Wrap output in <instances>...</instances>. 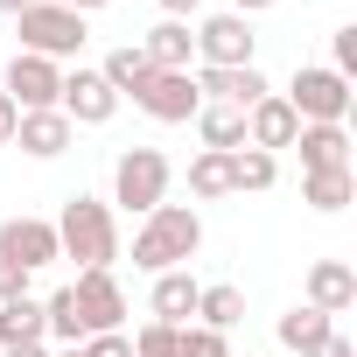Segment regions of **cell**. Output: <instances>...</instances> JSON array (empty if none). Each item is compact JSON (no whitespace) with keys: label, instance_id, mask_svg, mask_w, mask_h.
<instances>
[{"label":"cell","instance_id":"8","mask_svg":"<svg viewBox=\"0 0 357 357\" xmlns=\"http://www.w3.org/2000/svg\"><path fill=\"white\" fill-rule=\"evenodd\" d=\"M15 98V112H56V98H63V70L50 63V56H29V50H15V63H8V84H0Z\"/></svg>","mask_w":357,"mask_h":357},{"label":"cell","instance_id":"22","mask_svg":"<svg viewBox=\"0 0 357 357\" xmlns=\"http://www.w3.org/2000/svg\"><path fill=\"white\" fill-rule=\"evenodd\" d=\"M147 70H154V63H147V50H140V43H119V50H112V56L98 63V77H105V84H112L119 98H133V91L147 84Z\"/></svg>","mask_w":357,"mask_h":357},{"label":"cell","instance_id":"31","mask_svg":"<svg viewBox=\"0 0 357 357\" xmlns=\"http://www.w3.org/2000/svg\"><path fill=\"white\" fill-rule=\"evenodd\" d=\"M22 294H29V273L0 259V301H22Z\"/></svg>","mask_w":357,"mask_h":357},{"label":"cell","instance_id":"14","mask_svg":"<svg viewBox=\"0 0 357 357\" xmlns=\"http://www.w3.org/2000/svg\"><path fill=\"white\" fill-rule=\"evenodd\" d=\"M308 308H322V315L357 308V273H350L343 259H315V266H308Z\"/></svg>","mask_w":357,"mask_h":357},{"label":"cell","instance_id":"13","mask_svg":"<svg viewBox=\"0 0 357 357\" xmlns=\"http://www.w3.org/2000/svg\"><path fill=\"white\" fill-rule=\"evenodd\" d=\"M197 91H204V105H238V112H252L259 98H266V77H259V63H245V70H197Z\"/></svg>","mask_w":357,"mask_h":357},{"label":"cell","instance_id":"16","mask_svg":"<svg viewBox=\"0 0 357 357\" xmlns=\"http://www.w3.org/2000/svg\"><path fill=\"white\" fill-rule=\"evenodd\" d=\"M197 280H190V266H175V273H154V322H168V329H183L190 315H197Z\"/></svg>","mask_w":357,"mask_h":357},{"label":"cell","instance_id":"24","mask_svg":"<svg viewBox=\"0 0 357 357\" xmlns=\"http://www.w3.org/2000/svg\"><path fill=\"white\" fill-rule=\"evenodd\" d=\"M190 197H204V204H218V197H231V154H197L190 161Z\"/></svg>","mask_w":357,"mask_h":357},{"label":"cell","instance_id":"19","mask_svg":"<svg viewBox=\"0 0 357 357\" xmlns=\"http://www.w3.org/2000/svg\"><path fill=\"white\" fill-rule=\"evenodd\" d=\"M329 336H336V322H329L322 308H308V301L280 315V343H287V350H301V357H315V350H322Z\"/></svg>","mask_w":357,"mask_h":357},{"label":"cell","instance_id":"5","mask_svg":"<svg viewBox=\"0 0 357 357\" xmlns=\"http://www.w3.org/2000/svg\"><path fill=\"white\" fill-rule=\"evenodd\" d=\"M15 29H22V50L29 56H50V63H63V56L84 50V15L56 8V0H36L29 15H15Z\"/></svg>","mask_w":357,"mask_h":357},{"label":"cell","instance_id":"3","mask_svg":"<svg viewBox=\"0 0 357 357\" xmlns=\"http://www.w3.org/2000/svg\"><path fill=\"white\" fill-rule=\"evenodd\" d=\"M112 204L126 218H147L154 204H168V154L161 147H126L112 161Z\"/></svg>","mask_w":357,"mask_h":357},{"label":"cell","instance_id":"25","mask_svg":"<svg viewBox=\"0 0 357 357\" xmlns=\"http://www.w3.org/2000/svg\"><path fill=\"white\" fill-rule=\"evenodd\" d=\"M280 183V161L273 154H259V147H238L231 154V190L245 197V190H273Z\"/></svg>","mask_w":357,"mask_h":357},{"label":"cell","instance_id":"32","mask_svg":"<svg viewBox=\"0 0 357 357\" xmlns=\"http://www.w3.org/2000/svg\"><path fill=\"white\" fill-rule=\"evenodd\" d=\"M15 126H22V112H15L8 91H0V147H15Z\"/></svg>","mask_w":357,"mask_h":357},{"label":"cell","instance_id":"4","mask_svg":"<svg viewBox=\"0 0 357 357\" xmlns=\"http://www.w3.org/2000/svg\"><path fill=\"white\" fill-rule=\"evenodd\" d=\"M280 98L294 105V119H301V126H343V119H350V84H343L329 63L294 70V84H287Z\"/></svg>","mask_w":357,"mask_h":357},{"label":"cell","instance_id":"34","mask_svg":"<svg viewBox=\"0 0 357 357\" xmlns=\"http://www.w3.org/2000/svg\"><path fill=\"white\" fill-rule=\"evenodd\" d=\"M315 357H357V350H350V336H329V343H322Z\"/></svg>","mask_w":357,"mask_h":357},{"label":"cell","instance_id":"28","mask_svg":"<svg viewBox=\"0 0 357 357\" xmlns=\"http://www.w3.org/2000/svg\"><path fill=\"white\" fill-rule=\"evenodd\" d=\"M329 50H336V63H329V70L350 84V77H357V22H343V29L329 36Z\"/></svg>","mask_w":357,"mask_h":357},{"label":"cell","instance_id":"23","mask_svg":"<svg viewBox=\"0 0 357 357\" xmlns=\"http://www.w3.org/2000/svg\"><path fill=\"white\" fill-rule=\"evenodd\" d=\"M197 322H204V329H218V336H225V329H238V322H245V294H238L231 280L204 287V294H197Z\"/></svg>","mask_w":357,"mask_h":357},{"label":"cell","instance_id":"12","mask_svg":"<svg viewBox=\"0 0 357 357\" xmlns=\"http://www.w3.org/2000/svg\"><path fill=\"white\" fill-rule=\"evenodd\" d=\"M294 133H301V119H294V105H287L280 91H266V98L245 112V147H259V154L294 147Z\"/></svg>","mask_w":357,"mask_h":357},{"label":"cell","instance_id":"7","mask_svg":"<svg viewBox=\"0 0 357 357\" xmlns=\"http://www.w3.org/2000/svg\"><path fill=\"white\" fill-rule=\"evenodd\" d=\"M70 308H77L84 336H105V329H119V322H126V287L112 280V266L77 273V280H70Z\"/></svg>","mask_w":357,"mask_h":357},{"label":"cell","instance_id":"18","mask_svg":"<svg viewBox=\"0 0 357 357\" xmlns=\"http://www.w3.org/2000/svg\"><path fill=\"white\" fill-rule=\"evenodd\" d=\"M140 50H147V63H154V70H190L197 36H190V22H161V29H147V36H140Z\"/></svg>","mask_w":357,"mask_h":357},{"label":"cell","instance_id":"2","mask_svg":"<svg viewBox=\"0 0 357 357\" xmlns=\"http://www.w3.org/2000/svg\"><path fill=\"white\" fill-rule=\"evenodd\" d=\"M56 245H63V259H77V273H98L119 259V225L98 197H70L56 218Z\"/></svg>","mask_w":357,"mask_h":357},{"label":"cell","instance_id":"39","mask_svg":"<svg viewBox=\"0 0 357 357\" xmlns=\"http://www.w3.org/2000/svg\"><path fill=\"white\" fill-rule=\"evenodd\" d=\"M56 357H84V343H70V350H56Z\"/></svg>","mask_w":357,"mask_h":357},{"label":"cell","instance_id":"33","mask_svg":"<svg viewBox=\"0 0 357 357\" xmlns=\"http://www.w3.org/2000/svg\"><path fill=\"white\" fill-rule=\"evenodd\" d=\"M161 8H168V22H190V15L204 8V0H161Z\"/></svg>","mask_w":357,"mask_h":357},{"label":"cell","instance_id":"29","mask_svg":"<svg viewBox=\"0 0 357 357\" xmlns=\"http://www.w3.org/2000/svg\"><path fill=\"white\" fill-rule=\"evenodd\" d=\"M133 357H175V329H168V322H147V329L133 336Z\"/></svg>","mask_w":357,"mask_h":357},{"label":"cell","instance_id":"30","mask_svg":"<svg viewBox=\"0 0 357 357\" xmlns=\"http://www.w3.org/2000/svg\"><path fill=\"white\" fill-rule=\"evenodd\" d=\"M84 357H133V336H126V329H105V336H84Z\"/></svg>","mask_w":357,"mask_h":357},{"label":"cell","instance_id":"1","mask_svg":"<svg viewBox=\"0 0 357 357\" xmlns=\"http://www.w3.org/2000/svg\"><path fill=\"white\" fill-rule=\"evenodd\" d=\"M204 245V218L190 204H154L133 231V266L140 273H175V266H190Z\"/></svg>","mask_w":357,"mask_h":357},{"label":"cell","instance_id":"26","mask_svg":"<svg viewBox=\"0 0 357 357\" xmlns=\"http://www.w3.org/2000/svg\"><path fill=\"white\" fill-rule=\"evenodd\" d=\"M301 204L343 211V204H350V168H315V175H301Z\"/></svg>","mask_w":357,"mask_h":357},{"label":"cell","instance_id":"20","mask_svg":"<svg viewBox=\"0 0 357 357\" xmlns=\"http://www.w3.org/2000/svg\"><path fill=\"white\" fill-rule=\"evenodd\" d=\"M50 322H43V301L22 294V301H0V350H15V343H43Z\"/></svg>","mask_w":357,"mask_h":357},{"label":"cell","instance_id":"38","mask_svg":"<svg viewBox=\"0 0 357 357\" xmlns=\"http://www.w3.org/2000/svg\"><path fill=\"white\" fill-rule=\"evenodd\" d=\"M0 8H8V15H29V8H36V0H0Z\"/></svg>","mask_w":357,"mask_h":357},{"label":"cell","instance_id":"15","mask_svg":"<svg viewBox=\"0 0 357 357\" xmlns=\"http://www.w3.org/2000/svg\"><path fill=\"white\" fill-rule=\"evenodd\" d=\"M70 133H77V126H70L63 112H22L15 147H22V154H36V161H56V154L70 147Z\"/></svg>","mask_w":357,"mask_h":357},{"label":"cell","instance_id":"37","mask_svg":"<svg viewBox=\"0 0 357 357\" xmlns=\"http://www.w3.org/2000/svg\"><path fill=\"white\" fill-rule=\"evenodd\" d=\"M273 0H231V15H266Z\"/></svg>","mask_w":357,"mask_h":357},{"label":"cell","instance_id":"21","mask_svg":"<svg viewBox=\"0 0 357 357\" xmlns=\"http://www.w3.org/2000/svg\"><path fill=\"white\" fill-rule=\"evenodd\" d=\"M197 133H204L211 154H238V147H245V112H238V105H204V112H197Z\"/></svg>","mask_w":357,"mask_h":357},{"label":"cell","instance_id":"6","mask_svg":"<svg viewBox=\"0 0 357 357\" xmlns=\"http://www.w3.org/2000/svg\"><path fill=\"white\" fill-rule=\"evenodd\" d=\"M133 105L161 126H183L204 112V91H197V70H147V84L133 91Z\"/></svg>","mask_w":357,"mask_h":357},{"label":"cell","instance_id":"36","mask_svg":"<svg viewBox=\"0 0 357 357\" xmlns=\"http://www.w3.org/2000/svg\"><path fill=\"white\" fill-rule=\"evenodd\" d=\"M56 8H70V15H98L105 0H56Z\"/></svg>","mask_w":357,"mask_h":357},{"label":"cell","instance_id":"17","mask_svg":"<svg viewBox=\"0 0 357 357\" xmlns=\"http://www.w3.org/2000/svg\"><path fill=\"white\" fill-rule=\"evenodd\" d=\"M294 147H301V175H315V168H350V133H343V126H301Z\"/></svg>","mask_w":357,"mask_h":357},{"label":"cell","instance_id":"10","mask_svg":"<svg viewBox=\"0 0 357 357\" xmlns=\"http://www.w3.org/2000/svg\"><path fill=\"white\" fill-rule=\"evenodd\" d=\"M252 43H259V36H252L245 15H231V8L197 29V56H204L211 70H245V63H252Z\"/></svg>","mask_w":357,"mask_h":357},{"label":"cell","instance_id":"35","mask_svg":"<svg viewBox=\"0 0 357 357\" xmlns=\"http://www.w3.org/2000/svg\"><path fill=\"white\" fill-rule=\"evenodd\" d=\"M0 357H50V343H15V350H0Z\"/></svg>","mask_w":357,"mask_h":357},{"label":"cell","instance_id":"11","mask_svg":"<svg viewBox=\"0 0 357 357\" xmlns=\"http://www.w3.org/2000/svg\"><path fill=\"white\" fill-rule=\"evenodd\" d=\"M56 112H63L70 126H105V119L119 112V91H112L98 70H84V63H77V70L63 77V98H56Z\"/></svg>","mask_w":357,"mask_h":357},{"label":"cell","instance_id":"27","mask_svg":"<svg viewBox=\"0 0 357 357\" xmlns=\"http://www.w3.org/2000/svg\"><path fill=\"white\" fill-rule=\"evenodd\" d=\"M175 357H231V343L197 322V329H175Z\"/></svg>","mask_w":357,"mask_h":357},{"label":"cell","instance_id":"9","mask_svg":"<svg viewBox=\"0 0 357 357\" xmlns=\"http://www.w3.org/2000/svg\"><path fill=\"white\" fill-rule=\"evenodd\" d=\"M0 259H8V266H22V273L56 266V259H63L56 225H50V218H8V225H0Z\"/></svg>","mask_w":357,"mask_h":357}]
</instances>
